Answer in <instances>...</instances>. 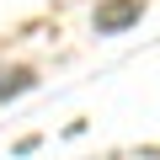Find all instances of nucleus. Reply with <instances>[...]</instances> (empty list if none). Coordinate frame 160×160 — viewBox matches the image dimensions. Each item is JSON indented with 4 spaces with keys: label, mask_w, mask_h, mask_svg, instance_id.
Here are the masks:
<instances>
[{
    "label": "nucleus",
    "mask_w": 160,
    "mask_h": 160,
    "mask_svg": "<svg viewBox=\"0 0 160 160\" xmlns=\"http://www.w3.org/2000/svg\"><path fill=\"white\" fill-rule=\"evenodd\" d=\"M32 80H38V75H32V69H22V64H16V69H0V102H6V96H22Z\"/></svg>",
    "instance_id": "f03ea898"
},
{
    "label": "nucleus",
    "mask_w": 160,
    "mask_h": 160,
    "mask_svg": "<svg viewBox=\"0 0 160 160\" xmlns=\"http://www.w3.org/2000/svg\"><path fill=\"white\" fill-rule=\"evenodd\" d=\"M139 16H144V0H102V6H96V32H102V38L128 32Z\"/></svg>",
    "instance_id": "f257e3e1"
}]
</instances>
